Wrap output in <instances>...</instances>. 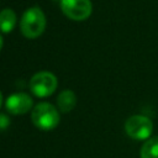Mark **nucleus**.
Masks as SVG:
<instances>
[{"mask_svg": "<svg viewBox=\"0 0 158 158\" xmlns=\"http://www.w3.org/2000/svg\"><path fill=\"white\" fill-rule=\"evenodd\" d=\"M2 48V37H1V35H0V49Z\"/></svg>", "mask_w": 158, "mask_h": 158, "instance_id": "obj_11", "label": "nucleus"}, {"mask_svg": "<svg viewBox=\"0 0 158 158\" xmlns=\"http://www.w3.org/2000/svg\"><path fill=\"white\" fill-rule=\"evenodd\" d=\"M77 105V96L73 90H63L57 98V109L60 112H69Z\"/></svg>", "mask_w": 158, "mask_h": 158, "instance_id": "obj_7", "label": "nucleus"}, {"mask_svg": "<svg viewBox=\"0 0 158 158\" xmlns=\"http://www.w3.org/2000/svg\"><path fill=\"white\" fill-rule=\"evenodd\" d=\"M141 158H158V136L148 138L141 148Z\"/></svg>", "mask_w": 158, "mask_h": 158, "instance_id": "obj_9", "label": "nucleus"}, {"mask_svg": "<svg viewBox=\"0 0 158 158\" xmlns=\"http://www.w3.org/2000/svg\"><path fill=\"white\" fill-rule=\"evenodd\" d=\"M9 125H10V118L5 114H0V131L6 130Z\"/></svg>", "mask_w": 158, "mask_h": 158, "instance_id": "obj_10", "label": "nucleus"}, {"mask_svg": "<svg viewBox=\"0 0 158 158\" xmlns=\"http://www.w3.org/2000/svg\"><path fill=\"white\" fill-rule=\"evenodd\" d=\"M31 120L37 128L51 131L59 123V112L54 105L49 102H40L32 109Z\"/></svg>", "mask_w": 158, "mask_h": 158, "instance_id": "obj_2", "label": "nucleus"}, {"mask_svg": "<svg viewBox=\"0 0 158 158\" xmlns=\"http://www.w3.org/2000/svg\"><path fill=\"white\" fill-rule=\"evenodd\" d=\"M16 14L11 9H4L0 11V31L9 33L16 25Z\"/></svg>", "mask_w": 158, "mask_h": 158, "instance_id": "obj_8", "label": "nucleus"}, {"mask_svg": "<svg viewBox=\"0 0 158 158\" xmlns=\"http://www.w3.org/2000/svg\"><path fill=\"white\" fill-rule=\"evenodd\" d=\"M125 131L133 139H148L153 131V123L147 116L133 115L126 120Z\"/></svg>", "mask_w": 158, "mask_h": 158, "instance_id": "obj_4", "label": "nucleus"}, {"mask_svg": "<svg viewBox=\"0 0 158 158\" xmlns=\"http://www.w3.org/2000/svg\"><path fill=\"white\" fill-rule=\"evenodd\" d=\"M58 81L51 72H38L30 80V90L38 98H46L52 95L57 89Z\"/></svg>", "mask_w": 158, "mask_h": 158, "instance_id": "obj_3", "label": "nucleus"}, {"mask_svg": "<svg viewBox=\"0 0 158 158\" xmlns=\"http://www.w3.org/2000/svg\"><path fill=\"white\" fill-rule=\"evenodd\" d=\"M63 14L74 21H83L91 15L93 5L90 0H60Z\"/></svg>", "mask_w": 158, "mask_h": 158, "instance_id": "obj_5", "label": "nucleus"}, {"mask_svg": "<svg viewBox=\"0 0 158 158\" xmlns=\"http://www.w3.org/2000/svg\"><path fill=\"white\" fill-rule=\"evenodd\" d=\"M1 104H2V95H1V93H0V106H1Z\"/></svg>", "mask_w": 158, "mask_h": 158, "instance_id": "obj_12", "label": "nucleus"}, {"mask_svg": "<svg viewBox=\"0 0 158 158\" xmlns=\"http://www.w3.org/2000/svg\"><path fill=\"white\" fill-rule=\"evenodd\" d=\"M32 99L26 93L11 94L5 102L6 110L12 115H23L32 109Z\"/></svg>", "mask_w": 158, "mask_h": 158, "instance_id": "obj_6", "label": "nucleus"}, {"mask_svg": "<svg viewBox=\"0 0 158 158\" xmlns=\"http://www.w3.org/2000/svg\"><path fill=\"white\" fill-rule=\"evenodd\" d=\"M20 28L26 38L33 40L40 37L46 28V16L43 11L37 6L27 9L21 17Z\"/></svg>", "mask_w": 158, "mask_h": 158, "instance_id": "obj_1", "label": "nucleus"}]
</instances>
